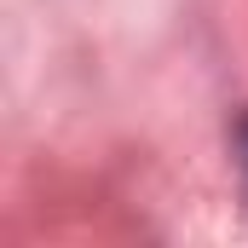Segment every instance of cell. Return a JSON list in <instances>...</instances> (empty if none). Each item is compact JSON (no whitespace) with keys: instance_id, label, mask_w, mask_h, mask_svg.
<instances>
[{"instance_id":"obj_1","label":"cell","mask_w":248,"mask_h":248,"mask_svg":"<svg viewBox=\"0 0 248 248\" xmlns=\"http://www.w3.org/2000/svg\"><path fill=\"white\" fill-rule=\"evenodd\" d=\"M237 156H243V173H248V116L237 122Z\"/></svg>"}]
</instances>
